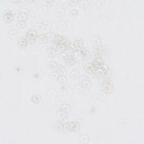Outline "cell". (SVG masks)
<instances>
[{
  "label": "cell",
  "instance_id": "cell-1",
  "mask_svg": "<svg viewBox=\"0 0 144 144\" xmlns=\"http://www.w3.org/2000/svg\"><path fill=\"white\" fill-rule=\"evenodd\" d=\"M80 124L77 122H69L64 124L63 132H74L78 131Z\"/></svg>",
  "mask_w": 144,
  "mask_h": 144
},
{
  "label": "cell",
  "instance_id": "cell-2",
  "mask_svg": "<svg viewBox=\"0 0 144 144\" xmlns=\"http://www.w3.org/2000/svg\"><path fill=\"white\" fill-rule=\"evenodd\" d=\"M102 91L106 94H110L113 90V83L110 79H106L102 82Z\"/></svg>",
  "mask_w": 144,
  "mask_h": 144
},
{
  "label": "cell",
  "instance_id": "cell-3",
  "mask_svg": "<svg viewBox=\"0 0 144 144\" xmlns=\"http://www.w3.org/2000/svg\"><path fill=\"white\" fill-rule=\"evenodd\" d=\"M73 91L76 94H78L81 95H86L88 94L89 88L84 86L81 84H77L74 86L73 88Z\"/></svg>",
  "mask_w": 144,
  "mask_h": 144
},
{
  "label": "cell",
  "instance_id": "cell-4",
  "mask_svg": "<svg viewBox=\"0 0 144 144\" xmlns=\"http://www.w3.org/2000/svg\"><path fill=\"white\" fill-rule=\"evenodd\" d=\"M91 42L95 47H97V46H105L106 41L104 38L96 36V37H94L92 38Z\"/></svg>",
  "mask_w": 144,
  "mask_h": 144
},
{
  "label": "cell",
  "instance_id": "cell-5",
  "mask_svg": "<svg viewBox=\"0 0 144 144\" xmlns=\"http://www.w3.org/2000/svg\"><path fill=\"white\" fill-rule=\"evenodd\" d=\"M75 51L82 59H84V60H87V59L91 58V54L89 52V51L83 49V48H76Z\"/></svg>",
  "mask_w": 144,
  "mask_h": 144
},
{
  "label": "cell",
  "instance_id": "cell-6",
  "mask_svg": "<svg viewBox=\"0 0 144 144\" xmlns=\"http://www.w3.org/2000/svg\"><path fill=\"white\" fill-rule=\"evenodd\" d=\"M84 69L87 74L91 76H94L95 74H96L97 69L95 67L92 63H88L86 64L84 66Z\"/></svg>",
  "mask_w": 144,
  "mask_h": 144
},
{
  "label": "cell",
  "instance_id": "cell-7",
  "mask_svg": "<svg viewBox=\"0 0 144 144\" xmlns=\"http://www.w3.org/2000/svg\"><path fill=\"white\" fill-rule=\"evenodd\" d=\"M38 37L37 33L35 30H29L26 34V38L28 41H29L31 42H38Z\"/></svg>",
  "mask_w": 144,
  "mask_h": 144
},
{
  "label": "cell",
  "instance_id": "cell-8",
  "mask_svg": "<svg viewBox=\"0 0 144 144\" xmlns=\"http://www.w3.org/2000/svg\"><path fill=\"white\" fill-rule=\"evenodd\" d=\"M71 111V106L69 104H64L60 106V113L61 114V117H66Z\"/></svg>",
  "mask_w": 144,
  "mask_h": 144
},
{
  "label": "cell",
  "instance_id": "cell-9",
  "mask_svg": "<svg viewBox=\"0 0 144 144\" xmlns=\"http://www.w3.org/2000/svg\"><path fill=\"white\" fill-rule=\"evenodd\" d=\"M3 16L6 23H10L13 19V14L9 10H5L3 12Z\"/></svg>",
  "mask_w": 144,
  "mask_h": 144
},
{
  "label": "cell",
  "instance_id": "cell-10",
  "mask_svg": "<svg viewBox=\"0 0 144 144\" xmlns=\"http://www.w3.org/2000/svg\"><path fill=\"white\" fill-rule=\"evenodd\" d=\"M109 70V68L107 67V66L104 64L101 67L97 69L96 73L98 74L100 76H104L108 73Z\"/></svg>",
  "mask_w": 144,
  "mask_h": 144
},
{
  "label": "cell",
  "instance_id": "cell-11",
  "mask_svg": "<svg viewBox=\"0 0 144 144\" xmlns=\"http://www.w3.org/2000/svg\"><path fill=\"white\" fill-rule=\"evenodd\" d=\"M73 44L75 46L76 48H82L84 47V42L82 38L79 37L76 38L75 39L73 40Z\"/></svg>",
  "mask_w": 144,
  "mask_h": 144
},
{
  "label": "cell",
  "instance_id": "cell-12",
  "mask_svg": "<svg viewBox=\"0 0 144 144\" xmlns=\"http://www.w3.org/2000/svg\"><path fill=\"white\" fill-rule=\"evenodd\" d=\"M79 80H80L81 83L82 84V85H83L84 86L87 87L88 88H89L90 87H91V83L87 77L84 76H82L80 77Z\"/></svg>",
  "mask_w": 144,
  "mask_h": 144
},
{
  "label": "cell",
  "instance_id": "cell-13",
  "mask_svg": "<svg viewBox=\"0 0 144 144\" xmlns=\"http://www.w3.org/2000/svg\"><path fill=\"white\" fill-rule=\"evenodd\" d=\"M28 45V41L27 38H21L17 41V45L20 48L24 49L26 48Z\"/></svg>",
  "mask_w": 144,
  "mask_h": 144
},
{
  "label": "cell",
  "instance_id": "cell-14",
  "mask_svg": "<svg viewBox=\"0 0 144 144\" xmlns=\"http://www.w3.org/2000/svg\"><path fill=\"white\" fill-rule=\"evenodd\" d=\"M107 48L105 46H97L95 47V52L99 56L104 55L106 51Z\"/></svg>",
  "mask_w": 144,
  "mask_h": 144
},
{
  "label": "cell",
  "instance_id": "cell-15",
  "mask_svg": "<svg viewBox=\"0 0 144 144\" xmlns=\"http://www.w3.org/2000/svg\"><path fill=\"white\" fill-rule=\"evenodd\" d=\"M53 128L58 132H63L64 124L61 122H56L53 124Z\"/></svg>",
  "mask_w": 144,
  "mask_h": 144
},
{
  "label": "cell",
  "instance_id": "cell-16",
  "mask_svg": "<svg viewBox=\"0 0 144 144\" xmlns=\"http://www.w3.org/2000/svg\"><path fill=\"white\" fill-rule=\"evenodd\" d=\"M92 64L95 66V68H96V69H97L101 67L102 65H104V63L103 60H102V59H101L100 58H96L94 59L93 61H92Z\"/></svg>",
  "mask_w": 144,
  "mask_h": 144
},
{
  "label": "cell",
  "instance_id": "cell-17",
  "mask_svg": "<svg viewBox=\"0 0 144 144\" xmlns=\"http://www.w3.org/2000/svg\"><path fill=\"white\" fill-rule=\"evenodd\" d=\"M47 27V23L46 22H38L35 25L36 29L40 31L45 30Z\"/></svg>",
  "mask_w": 144,
  "mask_h": 144
},
{
  "label": "cell",
  "instance_id": "cell-18",
  "mask_svg": "<svg viewBox=\"0 0 144 144\" xmlns=\"http://www.w3.org/2000/svg\"><path fill=\"white\" fill-rule=\"evenodd\" d=\"M30 101L33 104H38L41 101V97L38 94H34L30 97Z\"/></svg>",
  "mask_w": 144,
  "mask_h": 144
},
{
  "label": "cell",
  "instance_id": "cell-19",
  "mask_svg": "<svg viewBox=\"0 0 144 144\" xmlns=\"http://www.w3.org/2000/svg\"><path fill=\"white\" fill-rule=\"evenodd\" d=\"M47 38L46 37V34H42L38 35V42L40 44H45L47 42Z\"/></svg>",
  "mask_w": 144,
  "mask_h": 144
},
{
  "label": "cell",
  "instance_id": "cell-20",
  "mask_svg": "<svg viewBox=\"0 0 144 144\" xmlns=\"http://www.w3.org/2000/svg\"><path fill=\"white\" fill-rule=\"evenodd\" d=\"M56 72L59 74V76H65L66 74V69L63 65H59Z\"/></svg>",
  "mask_w": 144,
  "mask_h": 144
},
{
  "label": "cell",
  "instance_id": "cell-21",
  "mask_svg": "<svg viewBox=\"0 0 144 144\" xmlns=\"http://www.w3.org/2000/svg\"><path fill=\"white\" fill-rule=\"evenodd\" d=\"M47 65L51 69V70H57V69L59 66L58 63L54 61H48L47 64Z\"/></svg>",
  "mask_w": 144,
  "mask_h": 144
},
{
  "label": "cell",
  "instance_id": "cell-22",
  "mask_svg": "<svg viewBox=\"0 0 144 144\" xmlns=\"http://www.w3.org/2000/svg\"><path fill=\"white\" fill-rule=\"evenodd\" d=\"M69 76H70V78L72 79L77 80V79H78L79 77V73L78 72V71H77V70H73L70 72Z\"/></svg>",
  "mask_w": 144,
  "mask_h": 144
},
{
  "label": "cell",
  "instance_id": "cell-23",
  "mask_svg": "<svg viewBox=\"0 0 144 144\" xmlns=\"http://www.w3.org/2000/svg\"><path fill=\"white\" fill-rule=\"evenodd\" d=\"M17 19L19 21H25L28 19L27 15L25 12H20L17 14Z\"/></svg>",
  "mask_w": 144,
  "mask_h": 144
},
{
  "label": "cell",
  "instance_id": "cell-24",
  "mask_svg": "<svg viewBox=\"0 0 144 144\" xmlns=\"http://www.w3.org/2000/svg\"><path fill=\"white\" fill-rule=\"evenodd\" d=\"M68 54H66L65 52H62L59 54V60L61 61V62L66 63V61L68 59Z\"/></svg>",
  "mask_w": 144,
  "mask_h": 144
},
{
  "label": "cell",
  "instance_id": "cell-25",
  "mask_svg": "<svg viewBox=\"0 0 144 144\" xmlns=\"http://www.w3.org/2000/svg\"><path fill=\"white\" fill-rule=\"evenodd\" d=\"M46 37H47V41L48 42H54V40H55L56 34L53 32H48L46 34Z\"/></svg>",
  "mask_w": 144,
  "mask_h": 144
},
{
  "label": "cell",
  "instance_id": "cell-26",
  "mask_svg": "<svg viewBox=\"0 0 144 144\" xmlns=\"http://www.w3.org/2000/svg\"><path fill=\"white\" fill-rule=\"evenodd\" d=\"M46 53L48 57L53 58L56 55V51L52 49H51L50 48H48L46 51Z\"/></svg>",
  "mask_w": 144,
  "mask_h": 144
},
{
  "label": "cell",
  "instance_id": "cell-27",
  "mask_svg": "<svg viewBox=\"0 0 144 144\" xmlns=\"http://www.w3.org/2000/svg\"><path fill=\"white\" fill-rule=\"evenodd\" d=\"M79 6L82 9H86L89 6V1L87 0H82L79 1Z\"/></svg>",
  "mask_w": 144,
  "mask_h": 144
},
{
  "label": "cell",
  "instance_id": "cell-28",
  "mask_svg": "<svg viewBox=\"0 0 144 144\" xmlns=\"http://www.w3.org/2000/svg\"><path fill=\"white\" fill-rule=\"evenodd\" d=\"M47 95L48 97H50V98H54L57 95V92L55 89H50L47 91Z\"/></svg>",
  "mask_w": 144,
  "mask_h": 144
},
{
  "label": "cell",
  "instance_id": "cell-29",
  "mask_svg": "<svg viewBox=\"0 0 144 144\" xmlns=\"http://www.w3.org/2000/svg\"><path fill=\"white\" fill-rule=\"evenodd\" d=\"M79 140L81 142L85 143L88 142L89 140V137L87 135H82L79 137Z\"/></svg>",
  "mask_w": 144,
  "mask_h": 144
},
{
  "label": "cell",
  "instance_id": "cell-30",
  "mask_svg": "<svg viewBox=\"0 0 144 144\" xmlns=\"http://www.w3.org/2000/svg\"><path fill=\"white\" fill-rule=\"evenodd\" d=\"M9 36L11 40H15L18 37V33L16 30H11L9 33Z\"/></svg>",
  "mask_w": 144,
  "mask_h": 144
},
{
  "label": "cell",
  "instance_id": "cell-31",
  "mask_svg": "<svg viewBox=\"0 0 144 144\" xmlns=\"http://www.w3.org/2000/svg\"><path fill=\"white\" fill-rule=\"evenodd\" d=\"M66 63L69 65H74L76 63V59L73 55H68V59L66 60Z\"/></svg>",
  "mask_w": 144,
  "mask_h": 144
},
{
  "label": "cell",
  "instance_id": "cell-32",
  "mask_svg": "<svg viewBox=\"0 0 144 144\" xmlns=\"http://www.w3.org/2000/svg\"><path fill=\"white\" fill-rule=\"evenodd\" d=\"M59 76H60L59 75V74L57 73V72H54V71L51 72L49 75L50 78L53 81H57Z\"/></svg>",
  "mask_w": 144,
  "mask_h": 144
},
{
  "label": "cell",
  "instance_id": "cell-33",
  "mask_svg": "<svg viewBox=\"0 0 144 144\" xmlns=\"http://www.w3.org/2000/svg\"><path fill=\"white\" fill-rule=\"evenodd\" d=\"M57 81L59 83L65 84L66 83V82H67V78H66L65 76H60L59 77Z\"/></svg>",
  "mask_w": 144,
  "mask_h": 144
},
{
  "label": "cell",
  "instance_id": "cell-34",
  "mask_svg": "<svg viewBox=\"0 0 144 144\" xmlns=\"http://www.w3.org/2000/svg\"><path fill=\"white\" fill-rule=\"evenodd\" d=\"M27 23L25 21H18L16 23V27L19 28V29H21V28H23L26 27Z\"/></svg>",
  "mask_w": 144,
  "mask_h": 144
},
{
  "label": "cell",
  "instance_id": "cell-35",
  "mask_svg": "<svg viewBox=\"0 0 144 144\" xmlns=\"http://www.w3.org/2000/svg\"><path fill=\"white\" fill-rule=\"evenodd\" d=\"M53 3V1H52V0H46L43 2V5L45 7H50L52 6Z\"/></svg>",
  "mask_w": 144,
  "mask_h": 144
},
{
  "label": "cell",
  "instance_id": "cell-36",
  "mask_svg": "<svg viewBox=\"0 0 144 144\" xmlns=\"http://www.w3.org/2000/svg\"><path fill=\"white\" fill-rule=\"evenodd\" d=\"M48 48H51V49H52V50L56 51V50L58 49V45L56 44L55 42H51L50 43V45L49 46V47H48Z\"/></svg>",
  "mask_w": 144,
  "mask_h": 144
},
{
  "label": "cell",
  "instance_id": "cell-37",
  "mask_svg": "<svg viewBox=\"0 0 144 144\" xmlns=\"http://www.w3.org/2000/svg\"><path fill=\"white\" fill-rule=\"evenodd\" d=\"M27 15L28 19H33L35 17L34 12L32 11H30L26 13Z\"/></svg>",
  "mask_w": 144,
  "mask_h": 144
},
{
  "label": "cell",
  "instance_id": "cell-38",
  "mask_svg": "<svg viewBox=\"0 0 144 144\" xmlns=\"http://www.w3.org/2000/svg\"><path fill=\"white\" fill-rule=\"evenodd\" d=\"M98 20H99V22L100 23H102V24H105V23H106V22L104 21V20H107V19H106V17H105L104 16H100L99 17Z\"/></svg>",
  "mask_w": 144,
  "mask_h": 144
},
{
  "label": "cell",
  "instance_id": "cell-39",
  "mask_svg": "<svg viewBox=\"0 0 144 144\" xmlns=\"http://www.w3.org/2000/svg\"><path fill=\"white\" fill-rule=\"evenodd\" d=\"M70 14L72 16H76L78 14V12L76 9H72L70 10Z\"/></svg>",
  "mask_w": 144,
  "mask_h": 144
},
{
  "label": "cell",
  "instance_id": "cell-40",
  "mask_svg": "<svg viewBox=\"0 0 144 144\" xmlns=\"http://www.w3.org/2000/svg\"><path fill=\"white\" fill-rule=\"evenodd\" d=\"M68 3L70 5H74L79 3V1H77V0H70L68 1Z\"/></svg>",
  "mask_w": 144,
  "mask_h": 144
},
{
  "label": "cell",
  "instance_id": "cell-41",
  "mask_svg": "<svg viewBox=\"0 0 144 144\" xmlns=\"http://www.w3.org/2000/svg\"><path fill=\"white\" fill-rule=\"evenodd\" d=\"M11 2H13V3H16V2H19V1H11Z\"/></svg>",
  "mask_w": 144,
  "mask_h": 144
}]
</instances>
